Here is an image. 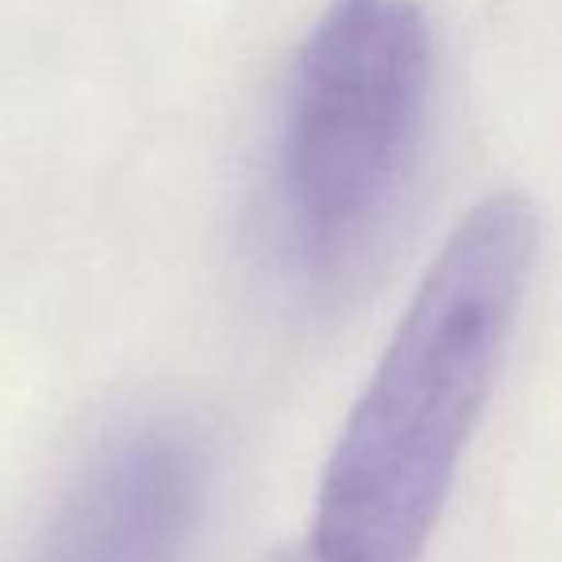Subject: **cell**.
<instances>
[{
    "label": "cell",
    "instance_id": "cell-3",
    "mask_svg": "<svg viewBox=\"0 0 562 562\" xmlns=\"http://www.w3.org/2000/svg\"><path fill=\"white\" fill-rule=\"evenodd\" d=\"M201 497L193 439L170 424H135L86 462L35 562H181Z\"/></svg>",
    "mask_w": 562,
    "mask_h": 562
},
{
    "label": "cell",
    "instance_id": "cell-2",
    "mask_svg": "<svg viewBox=\"0 0 562 562\" xmlns=\"http://www.w3.org/2000/svg\"><path fill=\"white\" fill-rule=\"evenodd\" d=\"M436 78L416 0H331L297 50L278 147L281 220L308 281L362 266L401 209Z\"/></svg>",
    "mask_w": 562,
    "mask_h": 562
},
{
    "label": "cell",
    "instance_id": "cell-1",
    "mask_svg": "<svg viewBox=\"0 0 562 562\" xmlns=\"http://www.w3.org/2000/svg\"><path fill=\"white\" fill-rule=\"evenodd\" d=\"M539 239L524 193H490L451 227L328 454L313 562H420L497 393Z\"/></svg>",
    "mask_w": 562,
    "mask_h": 562
}]
</instances>
